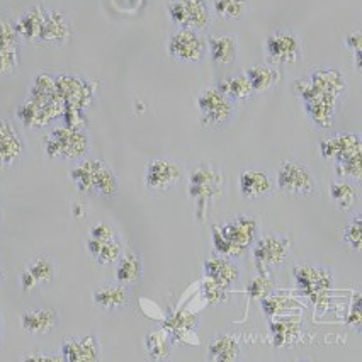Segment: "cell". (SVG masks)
I'll list each match as a JSON object with an SVG mask.
<instances>
[{"instance_id":"15","label":"cell","mask_w":362,"mask_h":362,"mask_svg":"<svg viewBox=\"0 0 362 362\" xmlns=\"http://www.w3.org/2000/svg\"><path fill=\"white\" fill-rule=\"evenodd\" d=\"M71 36H74V24H71L70 18L63 14L60 11L54 9H45V19L43 28H41L40 41L37 43L45 46H66L70 43Z\"/></svg>"},{"instance_id":"21","label":"cell","mask_w":362,"mask_h":362,"mask_svg":"<svg viewBox=\"0 0 362 362\" xmlns=\"http://www.w3.org/2000/svg\"><path fill=\"white\" fill-rule=\"evenodd\" d=\"M274 180L264 170L247 168L238 179V191L243 199H264L274 194Z\"/></svg>"},{"instance_id":"27","label":"cell","mask_w":362,"mask_h":362,"mask_svg":"<svg viewBox=\"0 0 362 362\" xmlns=\"http://www.w3.org/2000/svg\"><path fill=\"white\" fill-rule=\"evenodd\" d=\"M242 357V345L238 339L231 334H218L211 339L208 345L209 362H235Z\"/></svg>"},{"instance_id":"18","label":"cell","mask_w":362,"mask_h":362,"mask_svg":"<svg viewBox=\"0 0 362 362\" xmlns=\"http://www.w3.org/2000/svg\"><path fill=\"white\" fill-rule=\"evenodd\" d=\"M21 37L14 24L6 19H0V75H11L18 70Z\"/></svg>"},{"instance_id":"41","label":"cell","mask_w":362,"mask_h":362,"mask_svg":"<svg viewBox=\"0 0 362 362\" xmlns=\"http://www.w3.org/2000/svg\"><path fill=\"white\" fill-rule=\"evenodd\" d=\"M345 46L347 49H351L354 54V69L357 74H361L362 70V35L361 31H352L345 36Z\"/></svg>"},{"instance_id":"44","label":"cell","mask_w":362,"mask_h":362,"mask_svg":"<svg viewBox=\"0 0 362 362\" xmlns=\"http://www.w3.org/2000/svg\"><path fill=\"white\" fill-rule=\"evenodd\" d=\"M347 323L349 327H352L354 330L359 334L362 330V313H361V293H354L352 296V305L347 315Z\"/></svg>"},{"instance_id":"38","label":"cell","mask_w":362,"mask_h":362,"mask_svg":"<svg viewBox=\"0 0 362 362\" xmlns=\"http://www.w3.org/2000/svg\"><path fill=\"white\" fill-rule=\"evenodd\" d=\"M335 172L340 179L352 180V182H359L362 179V165H361V153L352 155V157L335 162Z\"/></svg>"},{"instance_id":"30","label":"cell","mask_w":362,"mask_h":362,"mask_svg":"<svg viewBox=\"0 0 362 362\" xmlns=\"http://www.w3.org/2000/svg\"><path fill=\"white\" fill-rule=\"evenodd\" d=\"M143 279V262L141 257L133 250H126L116 260V281L119 284L136 286Z\"/></svg>"},{"instance_id":"42","label":"cell","mask_w":362,"mask_h":362,"mask_svg":"<svg viewBox=\"0 0 362 362\" xmlns=\"http://www.w3.org/2000/svg\"><path fill=\"white\" fill-rule=\"evenodd\" d=\"M260 303H262V310L267 317H274V315L279 313V310L293 305V301H289L286 296H281L279 300L277 296H272V293L267 294V296L260 298Z\"/></svg>"},{"instance_id":"16","label":"cell","mask_w":362,"mask_h":362,"mask_svg":"<svg viewBox=\"0 0 362 362\" xmlns=\"http://www.w3.org/2000/svg\"><path fill=\"white\" fill-rule=\"evenodd\" d=\"M60 356L65 362H98L103 357V345L98 335L69 337L60 345Z\"/></svg>"},{"instance_id":"23","label":"cell","mask_w":362,"mask_h":362,"mask_svg":"<svg viewBox=\"0 0 362 362\" xmlns=\"http://www.w3.org/2000/svg\"><path fill=\"white\" fill-rule=\"evenodd\" d=\"M21 327L29 335L52 334L60 327V315L54 308L26 310L21 315Z\"/></svg>"},{"instance_id":"7","label":"cell","mask_w":362,"mask_h":362,"mask_svg":"<svg viewBox=\"0 0 362 362\" xmlns=\"http://www.w3.org/2000/svg\"><path fill=\"white\" fill-rule=\"evenodd\" d=\"M199 121L208 129H223L235 116V103L216 87H204L197 95Z\"/></svg>"},{"instance_id":"36","label":"cell","mask_w":362,"mask_h":362,"mask_svg":"<svg viewBox=\"0 0 362 362\" xmlns=\"http://www.w3.org/2000/svg\"><path fill=\"white\" fill-rule=\"evenodd\" d=\"M271 332L277 347L288 345L300 334V322H298V318H281L277 322L271 323Z\"/></svg>"},{"instance_id":"6","label":"cell","mask_w":362,"mask_h":362,"mask_svg":"<svg viewBox=\"0 0 362 362\" xmlns=\"http://www.w3.org/2000/svg\"><path fill=\"white\" fill-rule=\"evenodd\" d=\"M250 250L259 271H274L291 259L293 245L286 235L269 231V233L257 235Z\"/></svg>"},{"instance_id":"37","label":"cell","mask_w":362,"mask_h":362,"mask_svg":"<svg viewBox=\"0 0 362 362\" xmlns=\"http://www.w3.org/2000/svg\"><path fill=\"white\" fill-rule=\"evenodd\" d=\"M361 226H362V220H361V213L354 214V218L347 223V226L340 231V240L347 248H351L352 252L359 254L361 252V245H362V233H361Z\"/></svg>"},{"instance_id":"2","label":"cell","mask_w":362,"mask_h":362,"mask_svg":"<svg viewBox=\"0 0 362 362\" xmlns=\"http://www.w3.org/2000/svg\"><path fill=\"white\" fill-rule=\"evenodd\" d=\"M226 175L216 163L199 162L189 170V197L194 203L197 221H206L216 199L225 194Z\"/></svg>"},{"instance_id":"3","label":"cell","mask_w":362,"mask_h":362,"mask_svg":"<svg viewBox=\"0 0 362 362\" xmlns=\"http://www.w3.org/2000/svg\"><path fill=\"white\" fill-rule=\"evenodd\" d=\"M70 180L83 194L111 197L117 192V177L107 162L99 158H80L70 170Z\"/></svg>"},{"instance_id":"19","label":"cell","mask_w":362,"mask_h":362,"mask_svg":"<svg viewBox=\"0 0 362 362\" xmlns=\"http://www.w3.org/2000/svg\"><path fill=\"white\" fill-rule=\"evenodd\" d=\"M26 143L9 119H0V168H9L23 158Z\"/></svg>"},{"instance_id":"29","label":"cell","mask_w":362,"mask_h":362,"mask_svg":"<svg viewBox=\"0 0 362 362\" xmlns=\"http://www.w3.org/2000/svg\"><path fill=\"white\" fill-rule=\"evenodd\" d=\"M248 82H250L254 92H267L272 90L277 83L281 82V71L276 65L271 63H259V65L247 66L243 71Z\"/></svg>"},{"instance_id":"28","label":"cell","mask_w":362,"mask_h":362,"mask_svg":"<svg viewBox=\"0 0 362 362\" xmlns=\"http://www.w3.org/2000/svg\"><path fill=\"white\" fill-rule=\"evenodd\" d=\"M45 9L46 7L43 6H31L19 16L14 28L21 40L31 41V43H37L40 41L41 28H43L45 19Z\"/></svg>"},{"instance_id":"35","label":"cell","mask_w":362,"mask_h":362,"mask_svg":"<svg viewBox=\"0 0 362 362\" xmlns=\"http://www.w3.org/2000/svg\"><path fill=\"white\" fill-rule=\"evenodd\" d=\"M213 12L223 21L237 23L247 16L250 0H213Z\"/></svg>"},{"instance_id":"13","label":"cell","mask_w":362,"mask_h":362,"mask_svg":"<svg viewBox=\"0 0 362 362\" xmlns=\"http://www.w3.org/2000/svg\"><path fill=\"white\" fill-rule=\"evenodd\" d=\"M293 277L296 281L298 289L310 296L315 303L322 300L323 294H327L332 288L334 276L327 267L317 264H298L293 271Z\"/></svg>"},{"instance_id":"5","label":"cell","mask_w":362,"mask_h":362,"mask_svg":"<svg viewBox=\"0 0 362 362\" xmlns=\"http://www.w3.org/2000/svg\"><path fill=\"white\" fill-rule=\"evenodd\" d=\"M294 88H296V94L300 95L303 107H305L306 116L310 117L311 123L318 128H330L344 99L317 90L306 82L305 77L294 83Z\"/></svg>"},{"instance_id":"22","label":"cell","mask_w":362,"mask_h":362,"mask_svg":"<svg viewBox=\"0 0 362 362\" xmlns=\"http://www.w3.org/2000/svg\"><path fill=\"white\" fill-rule=\"evenodd\" d=\"M54 271H57V267L49 257H35L33 260H29L23 274H21V288H23V291L31 293L37 286L52 283L54 279Z\"/></svg>"},{"instance_id":"31","label":"cell","mask_w":362,"mask_h":362,"mask_svg":"<svg viewBox=\"0 0 362 362\" xmlns=\"http://www.w3.org/2000/svg\"><path fill=\"white\" fill-rule=\"evenodd\" d=\"M145 351L151 361H167L172 356V335L165 327L153 328L145 337Z\"/></svg>"},{"instance_id":"33","label":"cell","mask_w":362,"mask_h":362,"mask_svg":"<svg viewBox=\"0 0 362 362\" xmlns=\"http://www.w3.org/2000/svg\"><path fill=\"white\" fill-rule=\"evenodd\" d=\"M87 252L95 259L99 265H112L123 254V245L119 238L109 240V242H98L94 238H88L86 242Z\"/></svg>"},{"instance_id":"14","label":"cell","mask_w":362,"mask_h":362,"mask_svg":"<svg viewBox=\"0 0 362 362\" xmlns=\"http://www.w3.org/2000/svg\"><path fill=\"white\" fill-rule=\"evenodd\" d=\"M182 179V167L175 160L162 157L146 163L145 186L155 192H168L179 186Z\"/></svg>"},{"instance_id":"8","label":"cell","mask_w":362,"mask_h":362,"mask_svg":"<svg viewBox=\"0 0 362 362\" xmlns=\"http://www.w3.org/2000/svg\"><path fill=\"white\" fill-rule=\"evenodd\" d=\"M265 60L271 65H291L305 54V43L301 36L291 29H276L264 41Z\"/></svg>"},{"instance_id":"25","label":"cell","mask_w":362,"mask_h":362,"mask_svg":"<svg viewBox=\"0 0 362 362\" xmlns=\"http://www.w3.org/2000/svg\"><path fill=\"white\" fill-rule=\"evenodd\" d=\"M208 53L216 66H230L238 58L240 45L235 35H216L206 40Z\"/></svg>"},{"instance_id":"40","label":"cell","mask_w":362,"mask_h":362,"mask_svg":"<svg viewBox=\"0 0 362 362\" xmlns=\"http://www.w3.org/2000/svg\"><path fill=\"white\" fill-rule=\"evenodd\" d=\"M228 289L230 288H226V286L216 283V281L213 279H208V277H206L203 284H201V294H203L204 301L213 306L221 305V303L226 300V293H228Z\"/></svg>"},{"instance_id":"24","label":"cell","mask_w":362,"mask_h":362,"mask_svg":"<svg viewBox=\"0 0 362 362\" xmlns=\"http://www.w3.org/2000/svg\"><path fill=\"white\" fill-rule=\"evenodd\" d=\"M204 276L208 279L216 281L226 288H231L242 276L240 272L238 264L235 262V259H230V257H223L218 254H213L204 259Z\"/></svg>"},{"instance_id":"32","label":"cell","mask_w":362,"mask_h":362,"mask_svg":"<svg viewBox=\"0 0 362 362\" xmlns=\"http://www.w3.org/2000/svg\"><path fill=\"white\" fill-rule=\"evenodd\" d=\"M328 196H330L332 203H334L340 211H351L359 199V189L356 182L347 179L334 180L328 186Z\"/></svg>"},{"instance_id":"34","label":"cell","mask_w":362,"mask_h":362,"mask_svg":"<svg viewBox=\"0 0 362 362\" xmlns=\"http://www.w3.org/2000/svg\"><path fill=\"white\" fill-rule=\"evenodd\" d=\"M218 90L221 94H225L230 100L237 103H247L254 95V88H252L250 82H248L245 75H231L220 80V83L216 86Z\"/></svg>"},{"instance_id":"20","label":"cell","mask_w":362,"mask_h":362,"mask_svg":"<svg viewBox=\"0 0 362 362\" xmlns=\"http://www.w3.org/2000/svg\"><path fill=\"white\" fill-rule=\"evenodd\" d=\"M305 80L317 90L335 95V98L345 99V94H347V82H345L344 74L334 66H317L308 75H305Z\"/></svg>"},{"instance_id":"46","label":"cell","mask_w":362,"mask_h":362,"mask_svg":"<svg viewBox=\"0 0 362 362\" xmlns=\"http://www.w3.org/2000/svg\"><path fill=\"white\" fill-rule=\"evenodd\" d=\"M4 279H6V272H4V267H2V265H0V286H2Z\"/></svg>"},{"instance_id":"9","label":"cell","mask_w":362,"mask_h":362,"mask_svg":"<svg viewBox=\"0 0 362 362\" xmlns=\"http://www.w3.org/2000/svg\"><path fill=\"white\" fill-rule=\"evenodd\" d=\"M167 16L177 28L206 31L211 26L213 7L209 0H170Z\"/></svg>"},{"instance_id":"12","label":"cell","mask_w":362,"mask_h":362,"mask_svg":"<svg viewBox=\"0 0 362 362\" xmlns=\"http://www.w3.org/2000/svg\"><path fill=\"white\" fill-rule=\"evenodd\" d=\"M54 86L63 100V107H77L86 111L94 100L95 86L88 78L71 74H60L54 77Z\"/></svg>"},{"instance_id":"43","label":"cell","mask_w":362,"mask_h":362,"mask_svg":"<svg viewBox=\"0 0 362 362\" xmlns=\"http://www.w3.org/2000/svg\"><path fill=\"white\" fill-rule=\"evenodd\" d=\"M88 238H94L98 242H109V240L119 238V235H117V231L111 225L100 221L98 225L92 226L90 231H88Z\"/></svg>"},{"instance_id":"10","label":"cell","mask_w":362,"mask_h":362,"mask_svg":"<svg viewBox=\"0 0 362 362\" xmlns=\"http://www.w3.org/2000/svg\"><path fill=\"white\" fill-rule=\"evenodd\" d=\"M276 186L289 196L311 197L317 192V180L308 165L300 160L288 158L277 168Z\"/></svg>"},{"instance_id":"4","label":"cell","mask_w":362,"mask_h":362,"mask_svg":"<svg viewBox=\"0 0 362 362\" xmlns=\"http://www.w3.org/2000/svg\"><path fill=\"white\" fill-rule=\"evenodd\" d=\"M88 134L83 128L60 126L53 128L43 138L45 153L54 160H80L88 151Z\"/></svg>"},{"instance_id":"47","label":"cell","mask_w":362,"mask_h":362,"mask_svg":"<svg viewBox=\"0 0 362 362\" xmlns=\"http://www.w3.org/2000/svg\"><path fill=\"white\" fill-rule=\"evenodd\" d=\"M0 345H2V315H0Z\"/></svg>"},{"instance_id":"11","label":"cell","mask_w":362,"mask_h":362,"mask_svg":"<svg viewBox=\"0 0 362 362\" xmlns=\"http://www.w3.org/2000/svg\"><path fill=\"white\" fill-rule=\"evenodd\" d=\"M167 53L179 63H197L208 54V43L201 31L179 28L168 37Z\"/></svg>"},{"instance_id":"39","label":"cell","mask_w":362,"mask_h":362,"mask_svg":"<svg viewBox=\"0 0 362 362\" xmlns=\"http://www.w3.org/2000/svg\"><path fill=\"white\" fill-rule=\"evenodd\" d=\"M272 291H274V279H272L271 271H259L257 277H254L248 284V294L257 300L267 296Z\"/></svg>"},{"instance_id":"45","label":"cell","mask_w":362,"mask_h":362,"mask_svg":"<svg viewBox=\"0 0 362 362\" xmlns=\"http://www.w3.org/2000/svg\"><path fill=\"white\" fill-rule=\"evenodd\" d=\"M23 361H63L60 354H48V352H29V354H24L23 357H21Z\"/></svg>"},{"instance_id":"26","label":"cell","mask_w":362,"mask_h":362,"mask_svg":"<svg viewBox=\"0 0 362 362\" xmlns=\"http://www.w3.org/2000/svg\"><path fill=\"white\" fill-rule=\"evenodd\" d=\"M129 294L126 286L119 283H104L99 284L92 291V301L103 311H116L128 303Z\"/></svg>"},{"instance_id":"1","label":"cell","mask_w":362,"mask_h":362,"mask_svg":"<svg viewBox=\"0 0 362 362\" xmlns=\"http://www.w3.org/2000/svg\"><path fill=\"white\" fill-rule=\"evenodd\" d=\"M260 221L254 214H237L211 226V243L214 254L242 259L254 245L259 235Z\"/></svg>"},{"instance_id":"17","label":"cell","mask_w":362,"mask_h":362,"mask_svg":"<svg viewBox=\"0 0 362 362\" xmlns=\"http://www.w3.org/2000/svg\"><path fill=\"white\" fill-rule=\"evenodd\" d=\"M362 138L359 133H335L320 141V153L325 160L340 162L361 153Z\"/></svg>"}]
</instances>
